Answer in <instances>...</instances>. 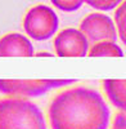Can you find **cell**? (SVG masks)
I'll use <instances>...</instances> for the list:
<instances>
[{"label":"cell","mask_w":126,"mask_h":129,"mask_svg":"<svg viewBox=\"0 0 126 129\" xmlns=\"http://www.w3.org/2000/svg\"><path fill=\"white\" fill-rule=\"evenodd\" d=\"M49 120L51 129H107L109 109L95 89L73 87L54 97Z\"/></svg>","instance_id":"1"},{"label":"cell","mask_w":126,"mask_h":129,"mask_svg":"<svg viewBox=\"0 0 126 129\" xmlns=\"http://www.w3.org/2000/svg\"><path fill=\"white\" fill-rule=\"evenodd\" d=\"M0 129H46V124L34 102L9 97L0 100Z\"/></svg>","instance_id":"2"},{"label":"cell","mask_w":126,"mask_h":129,"mask_svg":"<svg viewBox=\"0 0 126 129\" xmlns=\"http://www.w3.org/2000/svg\"><path fill=\"white\" fill-rule=\"evenodd\" d=\"M75 81V79H0V93L13 97H39Z\"/></svg>","instance_id":"3"},{"label":"cell","mask_w":126,"mask_h":129,"mask_svg":"<svg viewBox=\"0 0 126 129\" xmlns=\"http://www.w3.org/2000/svg\"><path fill=\"white\" fill-rule=\"evenodd\" d=\"M59 26L58 16L48 5L40 4L31 8L25 16L23 28L34 40H48L53 36Z\"/></svg>","instance_id":"4"},{"label":"cell","mask_w":126,"mask_h":129,"mask_svg":"<svg viewBox=\"0 0 126 129\" xmlns=\"http://www.w3.org/2000/svg\"><path fill=\"white\" fill-rule=\"evenodd\" d=\"M80 30L91 44L103 40L116 41L117 39L116 23L111 17L104 13H90L86 16L81 21Z\"/></svg>","instance_id":"5"},{"label":"cell","mask_w":126,"mask_h":129,"mask_svg":"<svg viewBox=\"0 0 126 129\" xmlns=\"http://www.w3.org/2000/svg\"><path fill=\"white\" fill-rule=\"evenodd\" d=\"M89 40L81 30L65 28L54 39V49L59 57H84L89 53Z\"/></svg>","instance_id":"6"},{"label":"cell","mask_w":126,"mask_h":129,"mask_svg":"<svg viewBox=\"0 0 126 129\" xmlns=\"http://www.w3.org/2000/svg\"><path fill=\"white\" fill-rule=\"evenodd\" d=\"M30 57L34 56V47L27 36L22 34H7L0 39V57Z\"/></svg>","instance_id":"7"},{"label":"cell","mask_w":126,"mask_h":129,"mask_svg":"<svg viewBox=\"0 0 126 129\" xmlns=\"http://www.w3.org/2000/svg\"><path fill=\"white\" fill-rule=\"evenodd\" d=\"M103 88L111 103L121 111H126V80L106 79Z\"/></svg>","instance_id":"8"},{"label":"cell","mask_w":126,"mask_h":129,"mask_svg":"<svg viewBox=\"0 0 126 129\" xmlns=\"http://www.w3.org/2000/svg\"><path fill=\"white\" fill-rule=\"evenodd\" d=\"M88 54L91 57H122L123 52L116 41L103 40L91 44Z\"/></svg>","instance_id":"9"},{"label":"cell","mask_w":126,"mask_h":129,"mask_svg":"<svg viewBox=\"0 0 126 129\" xmlns=\"http://www.w3.org/2000/svg\"><path fill=\"white\" fill-rule=\"evenodd\" d=\"M114 23H116L117 34L122 44L126 45V0L117 7L116 12H114Z\"/></svg>","instance_id":"10"},{"label":"cell","mask_w":126,"mask_h":129,"mask_svg":"<svg viewBox=\"0 0 126 129\" xmlns=\"http://www.w3.org/2000/svg\"><path fill=\"white\" fill-rule=\"evenodd\" d=\"M84 3H86L94 9L102 10V12H108L114 8H117L122 0H84Z\"/></svg>","instance_id":"11"},{"label":"cell","mask_w":126,"mask_h":129,"mask_svg":"<svg viewBox=\"0 0 126 129\" xmlns=\"http://www.w3.org/2000/svg\"><path fill=\"white\" fill-rule=\"evenodd\" d=\"M50 2L62 12H75L84 4V0H50Z\"/></svg>","instance_id":"12"},{"label":"cell","mask_w":126,"mask_h":129,"mask_svg":"<svg viewBox=\"0 0 126 129\" xmlns=\"http://www.w3.org/2000/svg\"><path fill=\"white\" fill-rule=\"evenodd\" d=\"M112 129H126V111H121L114 116Z\"/></svg>","instance_id":"13"},{"label":"cell","mask_w":126,"mask_h":129,"mask_svg":"<svg viewBox=\"0 0 126 129\" xmlns=\"http://www.w3.org/2000/svg\"><path fill=\"white\" fill-rule=\"evenodd\" d=\"M36 56H37V57H51L53 54H50V53H46V52H41V53H37Z\"/></svg>","instance_id":"14"}]
</instances>
